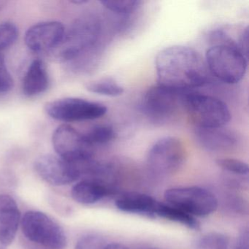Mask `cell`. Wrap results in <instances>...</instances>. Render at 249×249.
I'll use <instances>...</instances> for the list:
<instances>
[{
  "instance_id": "cell-1",
  "label": "cell",
  "mask_w": 249,
  "mask_h": 249,
  "mask_svg": "<svg viewBox=\"0 0 249 249\" xmlns=\"http://www.w3.org/2000/svg\"><path fill=\"white\" fill-rule=\"evenodd\" d=\"M159 85L189 92L203 87L209 80L206 63L192 48L173 46L161 50L156 58Z\"/></svg>"
},
{
  "instance_id": "cell-2",
  "label": "cell",
  "mask_w": 249,
  "mask_h": 249,
  "mask_svg": "<svg viewBox=\"0 0 249 249\" xmlns=\"http://www.w3.org/2000/svg\"><path fill=\"white\" fill-rule=\"evenodd\" d=\"M208 49L205 63L211 74L227 84L240 82L246 75L248 58L240 52L237 43L230 37H221Z\"/></svg>"
},
{
  "instance_id": "cell-3",
  "label": "cell",
  "mask_w": 249,
  "mask_h": 249,
  "mask_svg": "<svg viewBox=\"0 0 249 249\" xmlns=\"http://www.w3.org/2000/svg\"><path fill=\"white\" fill-rule=\"evenodd\" d=\"M94 158L79 162H71L59 156L46 154L39 157L35 162L37 174L53 186H64L76 181L81 178L91 174L97 165Z\"/></svg>"
},
{
  "instance_id": "cell-4",
  "label": "cell",
  "mask_w": 249,
  "mask_h": 249,
  "mask_svg": "<svg viewBox=\"0 0 249 249\" xmlns=\"http://www.w3.org/2000/svg\"><path fill=\"white\" fill-rule=\"evenodd\" d=\"M183 109L195 128L221 127L231 119L230 110L224 102L199 93L188 92Z\"/></svg>"
},
{
  "instance_id": "cell-5",
  "label": "cell",
  "mask_w": 249,
  "mask_h": 249,
  "mask_svg": "<svg viewBox=\"0 0 249 249\" xmlns=\"http://www.w3.org/2000/svg\"><path fill=\"white\" fill-rule=\"evenodd\" d=\"M100 32V24L95 18H79L72 24L68 33L65 31L60 44L51 52L58 60H72L95 45Z\"/></svg>"
},
{
  "instance_id": "cell-6",
  "label": "cell",
  "mask_w": 249,
  "mask_h": 249,
  "mask_svg": "<svg viewBox=\"0 0 249 249\" xmlns=\"http://www.w3.org/2000/svg\"><path fill=\"white\" fill-rule=\"evenodd\" d=\"M186 157V147L180 139L164 137L151 145L147 154V167L154 176L168 177L183 167Z\"/></svg>"
},
{
  "instance_id": "cell-7",
  "label": "cell",
  "mask_w": 249,
  "mask_h": 249,
  "mask_svg": "<svg viewBox=\"0 0 249 249\" xmlns=\"http://www.w3.org/2000/svg\"><path fill=\"white\" fill-rule=\"evenodd\" d=\"M164 199L193 216L211 215L218 207V199L213 192L199 186L170 188L164 192Z\"/></svg>"
},
{
  "instance_id": "cell-8",
  "label": "cell",
  "mask_w": 249,
  "mask_h": 249,
  "mask_svg": "<svg viewBox=\"0 0 249 249\" xmlns=\"http://www.w3.org/2000/svg\"><path fill=\"white\" fill-rule=\"evenodd\" d=\"M21 228L27 238L48 249L66 247L67 237L63 229L43 213H26L21 219Z\"/></svg>"
},
{
  "instance_id": "cell-9",
  "label": "cell",
  "mask_w": 249,
  "mask_h": 249,
  "mask_svg": "<svg viewBox=\"0 0 249 249\" xmlns=\"http://www.w3.org/2000/svg\"><path fill=\"white\" fill-rule=\"evenodd\" d=\"M187 93L160 85L151 87L142 100V110L153 122H167L179 111L180 107H183Z\"/></svg>"
},
{
  "instance_id": "cell-10",
  "label": "cell",
  "mask_w": 249,
  "mask_h": 249,
  "mask_svg": "<svg viewBox=\"0 0 249 249\" xmlns=\"http://www.w3.org/2000/svg\"><path fill=\"white\" fill-rule=\"evenodd\" d=\"M45 110L52 119L71 122L99 119L107 113V109L101 103L68 97L47 103Z\"/></svg>"
},
{
  "instance_id": "cell-11",
  "label": "cell",
  "mask_w": 249,
  "mask_h": 249,
  "mask_svg": "<svg viewBox=\"0 0 249 249\" xmlns=\"http://www.w3.org/2000/svg\"><path fill=\"white\" fill-rule=\"evenodd\" d=\"M52 142L57 156L67 161L79 162L93 158L91 148L86 143L82 134L69 125H62L55 130Z\"/></svg>"
},
{
  "instance_id": "cell-12",
  "label": "cell",
  "mask_w": 249,
  "mask_h": 249,
  "mask_svg": "<svg viewBox=\"0 0 249 249\" xmlns=\"http://www.w3.org/2000/svg\"><path fill=\"white\" fill-rule=\"evenodd\" d=\"M64 26L57 21L40 23L30 27L25 35V43L36 52H52L65 36Z\"/></svg>"
},
{
  "instance_id": "cell-13",
  "label": "cell",
  "mask_w": 249,
  "mask_h": 249,
  "mask_svg": "<svg viewBox=\"0 0 249 249\" xmlns=\"http://www.w3.org/2000/svg\"><path fill=\"white\" fill-rule=\"evenodd\" d=\"M195 136L204 149L212 152L230 151L237 145L238 141L237 135L224 126L195 128Z\"/></svg>"
},
{
  "instance_id": "cell-14",
  "label": "cell",
  "mask_w": 249,
  "mask_h": 249,
  "mask_svg": "<svg viewBox=\"0 0 249 249\" xmlns=\"http://www.w3.org/2000/svg\"><path fill=\"white\" fill-rule=\"evenodd\" d=\"M21 220L17 202L9 195H0V243L10 246L14 242Z\"/></svg>"
},
{
  "instance_id": "cell-15",
  "label": "cell",
  "mask_w": 249,
  "mask_h": 249,
  "mask_svg": "<svg viewBox=\"0 0 249 249\" xmlns=\"http://www.w3.org/2000/svg\"><path fill=\"white\" fill-rule=\"evenodd\" d=\"M116 188L94 178H85L72 187V197L78 203L91 205L116 195Z\"/></svg>"
},
{
  "instance_id": "cell-16",
  "label": "cell",
  "mask_w": 249,
  "mask_h": 249,
  "mask_svg": "<svg viewBox=\"0 0 249 249\" xmlns=\"http://www.w3.org/2000/svg\"><path fill=\"white\" fill-rule=\"evenodd\" d=\"M159 201L146 194L126 192L116 197L115 205L119 211L128 213L155 217Z\"/></svg>"
},
{
  "instance_id": "cell-17",
  "label": "cell",
  "mask_w": 249,
  "mask_h": 249,
  "mask_svg": "<svg viewBox=\"0 0 249 249\" xmlns=\"http://www.w3.org/2000/svg\"><path fill=\"white\" fill-rule=\"evenodd\" d=\"M49 76L46 65L40 59H36L29 67L24 81L23 91L28 97L44 92L49 88Z\"/></svg>"
},
{
  "instance_id": "cell-18",
  "label": "cell",
  "mask_w": 249,
  "mask_h": 249,
  "mask_svg": "<svg viewBox=\"0 0 249 249\" xmlns=\"http://www.w3.org/2000/svg\"><path fill=\"white\" fill-rule=\"evenodd\" d=\"M156 216L177 223L189 230L196 231L200 229V224L195 216L169 204L159 202L156 209Z\"/></svg>"
},
{
  "instance_id": "cell-19",
  "label": "cell",
  "mask_w": 249,
  "mask_h": 249,
  "mask_svg": "<svg viewBox=\"0 0 249 249\" xmlns=\"http://www.w3.org/2000/svg\"><path fill=\"white\" fill-rule=\"evenodd\" d=\"M82 135L86 143L91 148L94 145H106L116 138V132L113 128L106 124L93 126Z\"/></svg>"
},
{
  "instance_id": "cell-20",
  "label": "cell",
  "mask_w": 249,
  "mask_h": 249,
  "mask_svg": "<svg viewBox=\"0 0 249 249\" xmlns=\"http://www.w3.org/2000/svg\"><path fill=\"white\" fill-rule=\"evenodd\" d=\"M86 89L90 92L112 97H119L124 91L123 87L111 78H102L89 83Z\"/></svg>"
},
{
  "instance_id": "cell-21",
  "label": "cell",
  "mask_w": 249,
  "mask_h": 249,
  "mask_svg": "<svg viewBox=\"0 0 249 249\" xmlns=\"http://www.w3.org/2000/svg\"><path fill=\"white\" fill-rule=\"evenodd\" d=\"M230 237L219 231H211L203 234L196 242V249H229Z\"/></svg>"
},
{
  "instance_id": "cell-22",
  "label": "cell",
  "mask_w": 249,
  "mask_h": 249,
  "mask_svg": "<svg viewBox=\"0 0 249 249\" xmlns=\"http://www.w3.org/2000/svg\"><path fill=\"white\" fill-rule=\"evenodd\" d=\"M216 164L219 168L228 173L229 176L249 178V165L244 161L236 159H218L216 160Z\"/></svg>"
},
{
  "instance_id": "cell-23",
  "label": "cell",
  "mask_w": 249,
  "mask_h": 249,
  "mask_svg": "<svg viewBox=\"0 0 249 249\" xmlns=\"http://www.w3.org/2000/svg\"><path fill=\"white\" fill-rule=\"evenodd\" d=\"M100 3L108 11L119 15H129L141 6L142 2L136 0H105Z\"/></svg>"
},
{
  "instance_id": "cell-24",
  "label": "cell",
  "mask_w": 249,
  "mask_h": 249,
  "mask_svg": "<svg viewBox=\"0 0 249 249\" xmlns=\"http://www.w3.org/2000/svg\"><path fill=\"white\" fill-rule=\"evenodd\" d=\"M18 35L15 24L9 22L0 24V52L12 46L17 41Z\"/></svg>"
},
{
  "instance_id": "cell-25",
  "label": "cell",
  "mask_w": 249,
  "mask_h": 249,
  "mask_svg": "<svg viewBox=\"0 0 249 249\" xmlns=\"http://www.w3.org/2000/svg\"><path fill=\"white\" fill-rule=\"evenodd\" d=\"M224 208L231 213L244 215L248 213V204L243 198L230 195L224 201Z\"/></svg>"
},
{
  "instance_id": "cell-26",
  "label": "cell",
  "mask_w": 249,
  "mask_h": 249,
  "mask_svg": "<svg viewBox=\"0 0 249 249\" xmlns=\"http://www.w3.org/2000/svg\"><path fill=\"white\" fill-rule=\"evenodd\" d=\"M106 240L96 234H87L77 242L75 249H106Z\"/></svg>"
},
{
  "instance_id": "cell-27",
  "label": "cell",
  "mask_w": 249,
  "mask_h": 249,
  "mask_svg": "<svg viewBox=\"0 0 249 249\" xmlns=\"http://www.w3.org/2000/svg\"><path fill=\"white\" fill-rule=\"evenodd\" d=\"M14 80L8 71L5 58L0 53V94L12 89Z\"/></svg>"
},
{
  "instance_id": "cell-28",
  "label": "cell",
  "mask_w": 249,
  "mask_h": 249,
  "mask_svg": "<svg viewBox=\"0 0 249 249\" xmlns=\"http://www.w3.org/2000/svg\"><path fill=\"white\" fill-rule=\"evenodd\" d=\"M233 249H249V231L247 227L240 230Z\"/></svg>"
},
{
  "instance_id": "cell-29",
  "label": "cell",
  "mask_w": 249,
  "mask_h": 249,
  "mask_svg": "<svg viewBox=\"0 0 249 249\" xmlns=\"http://www.w3.org/2000/svg\"><path fill=\"white\" fill-rule=\"evenodd\" d=\"M237 46L243 55L246 58H249V27H246L242 32L239 41L237 42Z\"/></svg>"
},
{
  "instance_id": "cell-30",
  "label": "cell",
  "mask_w": 249,
  "mask_h": 249,
  "mask_svg": "<svg viewBox=\"0 0 249 249\" xmlns=\"http://www.w3.org/2000/svg\"><path fill=\"white\" fill-rule=\"evenodd\" d=\"M106 249H129L124 245L119 243H107Z\"/></svg>"
}]
</instances>
